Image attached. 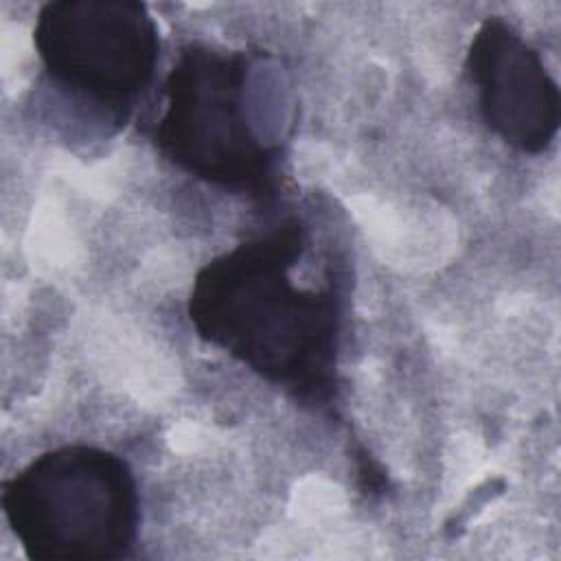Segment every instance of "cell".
Masks as SVG:
<instances>
[{"instance_id": "obj_4", "label": "cell", "mask_w": 561, "mask_h": 561, "mask_svg": "<svg viewBox=\"0 0 561 561\" xmlns=\"http://www.w3.org/2000/svg\"><path fill=\"white\" fill-rule=\"evenodd\" d=\"M33 42L50 79L123 123L153 79L158 24L134 0H57L39 9Z\"/></svg>"}, {"instance_id": "obj_3", "label": "cell", "mask_w": 561, "mask_h": 561, "mask_svg": "<svg viewBox=\"0 0 561 561\" xmlns=\"http://www.w3.org/2000/svg\"><path fill=\"white\" fill-rule=\"evenodd\" d=\"M243 53L188 46L167 79V107L156 127L164 158L226 188H259L272 171V149L248 116Z\"/></svg>"}, {"instance_id": "obj_5", "label": "cell", "mask_w": 561, "mask_h": 561, "mask_svg": "<svg viewBox=\"0 0 561 561\" xmlns=\"http://www.w3.org/2000/svg\"><path fill=\"white\" fill-rule=\"evenodd\" d=\"M467 70L484 123L511 147L541 153L557 136L561 94L541 55L500 18L484 20L471 37Z\"/></svg>"}, {"instance_id": "obj_1", "label": "cell", "mask_w": 561, "mask_h": 561, "mask_svg": "<svg viewBox=\"0 0 561 561\" xmlns=\"http://www.w3.org/2000/svg\"><path fill=\"white\" fill-rule=\"evenodd\" d=\"M302 252L296 219L239 243L197 272L188 318L199 337L270 383L322 403L333 386L340 309L331 289L294 283Z\"/></svg>"}, {"instance_id": "obj_2", "label": "cell", "mask_w": 561, "mask_h": 561, "mask_svg": "<svg viewBox=\"0 0 561 561\" xmlns=\"http://www.w3.org/2000/svg\"><path fill=\"white\" fill-rule=\"evenodd\" d=\"M4 517L31 559L125 557L138 533V489L129 465L105 449L44 451L2 484Z\"/></svg>"}]
</instances>
